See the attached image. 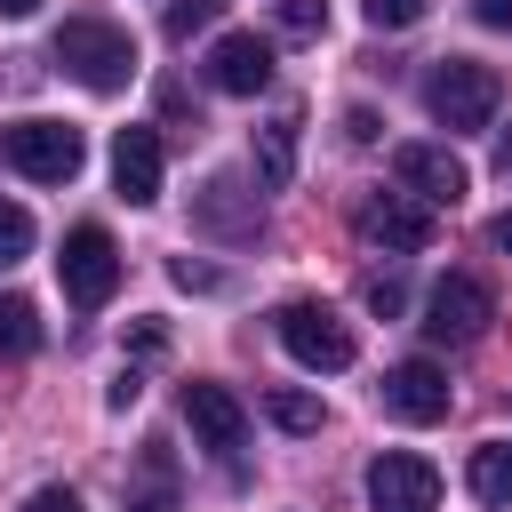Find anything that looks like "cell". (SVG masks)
I'll use <instances>...</instances> for the list:
<instances>
[{
  "instance_id": "ac0fdd59",
  "label": "cell",
  "mask_w": 512,
  "mask_h": 512,
  "mask_svg": "<svg viewBox=\"0 0 512 512\" xmlns=\"http://www.w3.org/2000/svg\"><path fill=\"white\" fill-rule=\"evenodd\" d=\"M0 352H40V312H32V296H0Z\"/></svg>"
},
{
  "instance_id": "9c48e42d",
  "label": "cell",
  "mask_w": 512,
  "mask_h": 512,
  "mask_svg": "<svg viewBox=\"0 0 512 512\" xmlns=\"http://www.w3.org/2000/svg\"><path fill=\"white\" fill-rule=\"evenodd\" d=\"M184 424H192V440L208 448V456H240V440H248V408L224 392V384H208V376H192L184 384Z\"/></svg>"
},
{
  "instance_id": "30bf717a",
  "label": "cell",
  "mask_w": 512,
  "mask_h": 512,
  "mask_svg": "<svg viewBox=\"0 0 512 512\" xmlns=\"http://www.w3.org/2000/svg\"><path fill=\"white\" fill-rule=\"evenodd\" d=\"M392 176H400V192H416L424 208H456L464 184H472L448 144H400V152H392Z\"/></svg>"
},
{
  "instance_id": "2e32d148",
  "label": "cell",
  "mask_w": 512,
  "mask_h": 512,
  "mask_svg": "<svg viewBox=\"0 0 512 512\" xmlns=\"http://www.w3.org/2000/svg\"><path fill=\"white\" fill-rule=\"evenodd\" d=\"M288 176H296V112H280L256 136V184H288Z\"/></svg>"
},
{
  "instance_id": "d4e9b609",
  "label": "cell",
  "mask_w": 512,
  "mask_h": 512,
  "mask_svg": "<svg viewBox=\"0 0 512 512\" xmlns=\"http://www.w3.org/2000/svg\"><path fill=\"white\" fill-rule=\"evenodd\" d=\"M24 512H88V504H80L72 488H32V496H24Z\"/></svg>"
},
{
  "instance_id": "8992f818",
  "label": "cell",
  "mask_w": 512,
  "mask_h": 512,
  "mask_svg": "<svg viewBox=\"0 0 512 512\" xmlns=\"http://www.w3.org/2000/svg\"><path fill=\"white\" fill-rule=\"evenodd\" d=\"M488 320H496V296H488L480 272H448V280L424 296V336H432V344H480Z\"/></svg>"
},
{
  "instance_id": "44dd1931",
  "label": "cell",
  "mask_w": 512,
  "mask_h": 512,
  "mask_svg": "<svg viewBox=\"0 0 512 512\" xmlns=\"http://www.w3.org/2000/svg\"><path fill=\"white\" fill-rule=\"evenodd\" d=\"M216 8H224V0H176V8H168V40H192L200 24H216Z\"/></svg>"
},
{
  "instance_id": "7a4b0ae2",
  "label": "cell",
  "mask_w": 512,
  "mask_h": 512,
  "mask_svg": "<svg viewBox=\"0 0 512 512\" xmlns=\"http://www.w3.org/2000/svg\"><path fill=\"white\" fill-rule=\"evenodd\" d=\"M424 104H432V120L440 128H488L496 120V104H504V80H496V64H472V56H440L432 64V80H424Z\"/></svg>"
},
{
  "instance_id": "603a6c76",
  "label": "cell",
  "mask_w": 512,
  "mask_h": 512,
  "mask_svg": "<svg viewBox=\"0 0 512 512\" xmlns=\"http://www.w3.org/2000/svg\"><path fill=\"white\" fill-rule=\"evenodd\" d=\"M168 280H176V288H224V280H216V264H192V256H176V264H168Z\"/></svg>"
},
{
  "instance_id": "f546056e",
  "label": "cell",
  "mask_w": 512,
  "mask_h": 512,
  "mask_svg": "<svg viewBox=\"0 0 512 512\" xmlns=\"http://www.w3.org/2000/svg\"><path fill=\"white\" fill-rule=\"evenodd\" d=\"M32 8H40V0H0V16H32Z\"/></svg>"
},
{
  "instance_id": "7402d4cb",
  "label": "cell",
  "mask_w": 512,
  "mask_h": 512,
  "mask_svg": "<svg viewBox=\"0 0 512 512\" xmlns=\"http://www.w3.org/2000/svg\"><path fill=\"white\" fill-rule=\"evenodd\" d=\"M328 24V0H280V32H320Z\"/></svg>"
},
{
  "instance_id": "6da1fadb",
  "label": "cell",
  "mask_w": 512,
  "mask_h": 512,
  "mask_svg": "<svg viewBox=\"0 0 512 512\" xmlns=\"http://www.w3.org/2000/svg\"><path fill=\"white\" fill-rule=\"evenodd\" d=\"M56 64H64L80 88L112 96V88L136 80V40H128L120 24H104V16H64V32H56Z\"/></svg>"
},
{
  "instance_id": "8fae6325",
  "label": "cell",
  "mask_w": 512,
  "mask_h": 512,
  "mask_svg": "<svg viewBox=\"0 0 512 512\" xmlns=\"http://www.w3.org/2000/svg\"><path fill=\"white\" fill-rule=\"evenodd\" d=\"M160 168H168V160H160V136H152V128H120V136H112V184H120L128 208H152V200H160Z\"/></svg>"
},
{
  "instance_id": "83f0119b",
  "label": "cell",
  "mask_w": 512,
  "mask_h": 512,
  "mask_svg": "<svg viewBox=\"0 0 512 512\" xmlns=\"http://www.w3.org/2000/svg\"><path fill=\"white\" fill-rule=\"evenodd\" d=\"M488 240H496V248H504V256H512V208H504V216H496V224H488Z\"/></svg>"
},
{
  "instance_id": "cb8c5ba5",
  "label": "cell",
  "mask_w": 512,
  "mask_h": 512,
  "mask_svg": "<svg viewBox=\"0 0 512 512\" xmlns=\"http://www.w3.org/2000/svg\"><path fill=\"white\" fill-rule=\"evenodd\" d=\"M400 304H408V288H400L392 272H376V280H368V312H400Z\"/></svg>"
},
{
  "instance_id": "484cf974",
  "label": "cell",
  "mask_w": 512,
  "mask_h": 512,
  "mask_svg": "<svg viewBox=\"0 0 512 512\" xmlns=\"http://www.w3.org/2000/svg\"><path fill=\"white\" fill-rule=\"evenodd\" d=\"M344 136H352V144H376V112L352 104V112H344Z\"/></svg>"
},
{
  "instance_id": "9a60e30c",
  "label": "cell",
  "mask_w": 512,
  "mask_h": 512,
  "mask_svg": "<svg viewBox=\"0 0 512 512\" xmlns=\"http://www.w3.org/2000/svg\"><path fill=\"white\" fill-rule=\"evenodd\" d=\"M464 488H472L480 504H512V440H488V448H472V464H464Z\"/></svg>"
},
{
  "instance_id": "52a82bcc",
  "label": "cell",
  "mask_w": 512,
  "mask_h": 512,
  "mask_svg": "<svg viewBox=\"0 0 512 512\" xmlns=\"http://www.w3.org/2000/svg\"><path fill=\"white\" fill-rule=\"evenodd\" d=\"M360 240L368 248H392V256H416V248H432V208L416 200V192H376V200H360Z\"/></svg>"
},
{
  "instance_id": "5b68a950",
  "label": "cell",
  "mask_w": 512,
  "mask_h": 512,
  "mask_svg": "<svg viewBox=\"0 0 512 512\" xmlns=\"http://www.w3.org/2000/svg\"><path fill=\"white\" fill-rule=\"evenodd\" d=\"M56 280H64V296H72L80 312L112 304V288H120V248H112V232H104V224H72V232H64V256H56Z\"/></svg>"
},
{
  "instance_id": "ffe728a7",
  "label": "cell",
  "mask_w": 512,
  "mask_h": 512,
  "mask_svg": "<svg viewBox=\"0 0 512 512\" xmlns=\"http://www.w3.org/2000/svg\"><path fill=\"white\" fill-rule=\"evenodd\" d=\"M424 8H432V0H360V16H368L376 32H408Z\"/></svg>"
},
{
  "instance_id": "5bb4252c",
  "label": "cell",
  "mask_w": 512,
  "mask_h": 512,
  "mask_svg": "<svg viewBox=\"0 0 512 512\" xmlns=\"http://www.w3.org/2000/svg\"><path fill=\"white\" fill-rule=\"evenodd\" d=\"M192 216H200V232L248 240V232H256V192H248L240 176H208V184H200V200H192Z\"/></svg>"
},
{
  "instance_id": "4dcf8cb0",
  "label": "cell",
  "mask_w": 512,
  "mask_h": 512,
  "mask_svg": "<svg viewBox=\"0 0 512 512\" xmlns=\"http://www.w3.org/2000/svg\"><path fill=\"white\" fill-rule=\"evenodd\" d=\"M496 168H504V176H512V136H504V144H496Z\"/></svg>"
},
{
  "instance_id": "d6986e66",
  "label": "cell",
  "mask_w": 512,
  "mask_h": 512,
  "mask_svg": "<svg viewBox=\"0 0 512 512\" xmlns=\"http://www.w3.org/2000/svg\"><path fill=\"white\" fill-rule=\"evenodd\" d=\"M24 256H32V216H24L16 200H0V272L24 264Z\"/></svg>"
},
{
  "instance_id": "4316f807",
  "label": "cell",
  "mask_w": 512,
  "mask_h": 512,
  "mask_svg": "<svg viewBox=\"0 0 512 512\" xmlns=\"http://www.w3.org/2000/svg\"><path fill=\"white\" fill-rule=\"evenodd\" d=\"M472 16H480L488 32H512V0H472Z\"/></svg>"
},
{
  "instance_id": "3957f363",
  "label": "cell",
  "mask_w": 512,
  "mask_h": 512,
  "mask_svg": "<svg viewBox=\"0 0 512 512\" xmlns=\"http://www.w3.org/2000/svg\"><path fill=\"white\" fill-rule=\"evenodd\" d=\"M0 160L24 168L32 184H72L88 160V136L72 120H16V128H0Z\"/></svg>"
},
{
  "instance_id": "277c9868",
  "label": "cell",
  "mask_w": 512,
  "mask_h": 512,
  "mask_svg": "<svg viewBox=\"0 0 512 512\" xmlns=\"http://www.w3.org/2000/svg\"><path fill=\"white\" fill-rule=\"evenodd\" d=\"M272 328H280V344H288V360L296 368H320V376H336V368H352V328L328 312V304H312V296H288L280 312H272Z\"/></svg>"
},
{
  "instance_id": "e0dca14e",
  "label": "cell",
  "mask_w": 512,
  "mask_h": 512,
  "mask_svg": "<svg viewBox=\"0 0 512 512\" xmlns=\"http://www.w3.org/2000/svg\"><path fill=\"white\" fill-rule=\"evenodd\" d=\"M264 416H272L280 432H320V424H328V408H320L312 392H296V384H272V392H264Z\"/></svg>"
},
{
  "instance_id": "4fadbf2b",
  "label": "cell",
  "mask_w": 512,
  "mask_h": 512,
  "mask_svg": "<svg viewBox=\"0 0 512 512\" xmlns=\"http://www.w3.org/2000/svg\"><path fill=\"white\" fill-rule=\"evenodd\" d=\"M272 80V48L256 40V32H224L216 48H208V88H224V96H256Z\"/></svg>"
},
{
  "instance_id": "7c38bea8",
  "label": "cell",
  "mask_w": 512,
  "mask_h": 512,
  "mask_svg": "<svg viewBox=\"0 0 512 512\" xmlns=\"http://www.w3.org/2000/svg\"><path fill=\"white\" fill-rule=\"evenodd\" d=\"M384 408H392L400 424H440V416H448V376H440L432 360H400V368L384 376Z\"/></svg>"
},
{
  "instance_id": "f1b7e54d",
  "label": "cell",
  "mask_w": 512,
  "mask_h": 512,
  "mask_svg": "<svg viewBox=\"0 0 512 512\" xmlns=\"http://www.w3.org/2000/svg\"><path fill=\"white\" fill-rule=\"evenodd\" d=\"M128 512H176V496H136Z\"/></svg>"
},
{
  "instance_id": "ba28073f",
  "label": "cell",
  "mask_w": 512,
  "mask_h": 512,
  "mask_svg": "<svg viewBox=\"0 0 512 512\" xmlns=\"http://www.w3.org/2000/svg\"><path fill=\"white\" fill-rule=\"evenodd\" d=\"M440 504V472L408 448H384L368 464V512H432Z\"/></svg>"
}]
</instances>
